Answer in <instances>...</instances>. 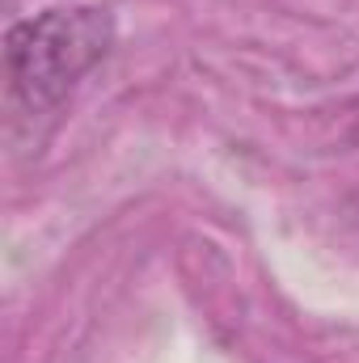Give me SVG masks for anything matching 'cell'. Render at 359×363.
<instances>
[{
  "label": "cell",
  "instance_id": "cell-1",
  "mask_svg": "<svg viewBox=\"0 0 359 363\" xmlns=\"http://www.w3.org/2000/svg\"><path fill=\"white\" fill-rule=\"evenodd\" d=\"M114 17L106 9H47L13 21L4 34V81L13 106L26 114L55 110L72 85L106 60Z\"/></svg>",
  "mask_w": 359,
  "mask_h": 363
}]
</instances>
